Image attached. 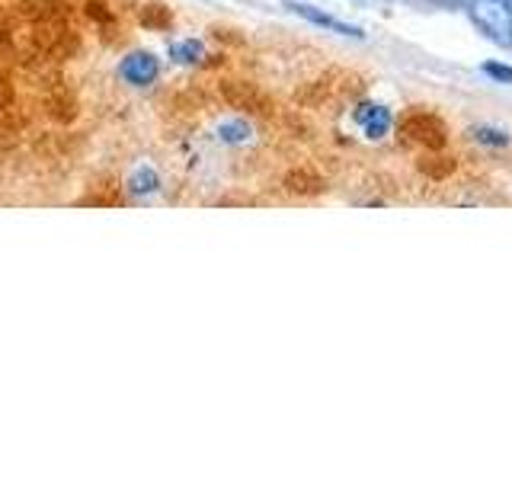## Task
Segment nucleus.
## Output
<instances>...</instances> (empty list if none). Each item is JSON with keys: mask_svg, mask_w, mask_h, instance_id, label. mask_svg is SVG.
I'll return each mask as SVG.
<instances>
[{"mask_svg": "<svg viewBox=\"0 0 512 480\" xmlns=\"http://www.w3.org/2000/svg\"><path fill=\"white\" fill-rule=\"evenodd\" d=\"M356 122L368 138L378 141V138L388 135V128H391V109L378 106V103H362L356 109Z\"/></svg>", "mask_w": 512, "mask_h": 480, "instance_id": "4", "label": "nucleus"}, {"mask_svg": "<svg viewBox=\"0 0 512 480\" xmlns=\"http://www.w3.org/2000/svg\"><path fill=\"white\" fill-rule=\"evenodd\" d=\"M119 77L128 87H151L160 77V61L151 52H132L119 61Z\"/></svg>", "mask_w": 512, "mask_h": 480, "instance_id": "2", "label": "nucleus"}, {"mask_svg": "<svg viewBox=\"0 0 512 480\" xmlns=\"http://www.w3.org/2000/svg\"><path fill=\"white\" fill-rule=\"evenodd\" d=\"M167 52L176 64H199L205 58V45L199 39H180V42H170Z\"/></svg>", "mask_w": 512, "mask_h": 480, "instance_id": "6", "label": "nucleus"}, {"mask_svg": "<svg viewBox=\"0 0 512 480\" xmlns=\"http://www.w3.org/2000/svg\"><path fill=\"white\" fill-rule=\"evenodd\" d=\"M484 71H487V74H493V77H500V80H506V84H512V71H503V68H496V64H487Z\"/></svg>", "mask_w": 512, "mask_h": 480, "instance_id": "9", "label": "nucleus"}, {"mask_svg": "<svg viewBox=\"0 0 512 480\" xmlns=\"http://www.w3.org/2000/svg\"><path fill=\"white\" fill-rule=\"evenodd\" d=\"M477 138L480 141H490V144H506L509 141L503 132H493V128H477Z\"/></svg>", "mask_w": 512, "mask_h": 480, "instance_id": "8", "label": "nucleus"}, {"mask_svg": "<svg viewBox=\"0 0 512 480\" xmlns=\"http://www.w3.org/2000/svg\"><path fill=\"white\" fill-rule=\"evenodd\" d=\"M125 189H128V196H154V192L160 189V173L151 167V164H138L132 173H128V180H125Z\"/></svg>", "mask_w": 512, "mask_h": 480, "instance_id": "5", "label": "nucleus"}, {"mask_svg": "<svg viewBox=\"0 0 512 480\" xmlns=\"http://www.w3.org/2000/svg\"><path fill=\"white\" fill-rule=\"evenodd\" d=\"M285 7L292 10V13H298L301 20H308V23L320 26V29L340 32V36H349V39H362V36H365V32H362L359 26L336 20V16H330V13H324V10H317V7H311V4H298V0H285Z\"/></svg>", "mask_w": 512, "mask_h": 480, "instance_id": "3", "label": "nucleus"}, {"mask_svg": "<svg viewBox=\"0 0 512 480\" xmlns=\"http://www.w3.org/2000/svg\"><path fill=\"white\" fill-rule=\"evenodd\" d=\"M471 20L496 45H512V0H471Z\"/></svg>", "mask_w": 512, "mask_h": 480, "instance_id": "1", "label": "nucleus"}, {"mask_svg": "<svg viewBox=\"0 0 512 480\" xmlns=\"http://www.w3.org/2000/svg\"><path fill=\"white\" fill-rule=\"evenodd\" d=\"M218 138L224 144H244L250 141V125L244 119H231V122H221L218 125Z\"/></svg>", "mask_w": 512, "mask_h": 480, "instance_id": "7", "label": "nucleus"}]
</instances>
